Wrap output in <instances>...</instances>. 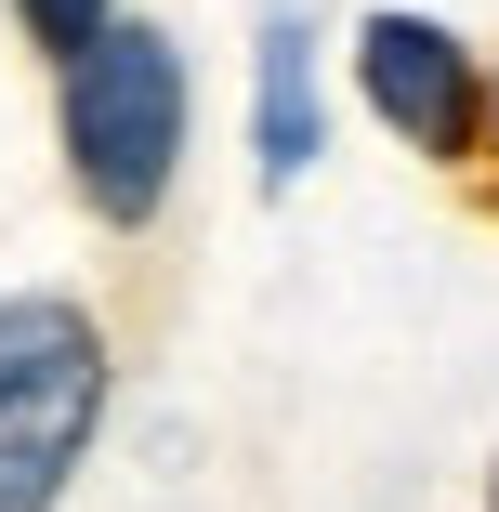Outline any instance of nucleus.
Wrapping results in <instances>:
<instances>
[{"label":"nucleus","mask_w":499,"mask_h":512,"mask_svg":"<svg viewBox=\"0 0 499 512\" xmlns=\"http://www.w3.org/2000/svg\"><path fill=\"white\" fill-rule=\"evenodd\" d=\"M486 512H499V486H486Z\"/></svg>","instance_id":"nucleus-6"},{"label":"nucleus","mask_w":499,"mask_h":512,"mask_svg":"<svg viewBox=\"0 0 499 512\" xmlns=\"http://www.w3.org/2000/svg\"><path fill=\"white\" fill-rule=\"evenodd\" d=\"M250 158H263V184H303V158H316V40H303V14H276V27H263Z\"/></svg>","instance_id":"nucleus-4"},{"label":"nucleus","mask_w":499,"mask_h":512,"mask_svg":"<svg viewBox=\"0 0 499 512\" xmlns=\"http://www.w3.org/2000/svg\"><path fill=\"white\" fill-rule=\"evenodd\" d=\"M66 171L92 224H158V197L184 171V53L158 27H106L66 66Z\"/></svg>","instance_id":"nucleus-1"},{"label":"nucleus","mask_w":499,"mask_h":512,"mask_svg":"<svg viewBox=\"0 0 499 512\" xmlns=\"http://www.w3.org/2000/svg\"><path fill=\"white\" fill-rule=\"evenodd\" d=\"M106 421V329L79 302H0V512H53Z\"/></svg>","instance_id":"nucleus-2"},{"label":"nucleus","mask_w":499,"mask_h":512,"mask_svg":"<svg viewBox=\"0 0 499 512\" xmlns=\"http://www.w3.org/2000/svg\"><path fill=\"white\" fill-rule=\"evenodd\" d=\"M14 14H27V40H40V53H66V66H79L92 40L119 27V0H14Z\"/></svg>","instance_id":"nucleus-5"},{"label":"nucleus","mask_w":499,"mask_h":512,"mask_svg":"<svg viewBox=\"0 0 499 512\" xmlns=\"http://www.w3.org/2000/svg\"><path fill=\"white\" fill-rule=\"evenodd\" d=\"M355 79L368 106L408 132L421 158H473V119H486V66L434 27V14H368L355 27Z\"/></svg>","instance_id":"nucleus-3"}]
</instances>
